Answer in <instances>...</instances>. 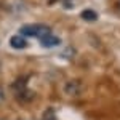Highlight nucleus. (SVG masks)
<instances>
[{
    "label": "nucleus",
    "mask_w": 120,
    "mask_h": 120,
    "mask_svg": "<svg viewBox=\"0 0 120 120\" xmlns=\"http://www.w3.org/2000/svg\"><path fill=\"white\" fill-rule=\"evenodd\" d=\"M21 35H27V37H35V38H43L51 34V29L48 26H24L19 30Z\"/></svg>",
    "instance_id": "nucleus-1"
},
{
    "label": "nucleus",
    "mask_w": 120,
    "mask_h": 120,
    "mask_svg": "<svg viewBox=\"0 0 120 120\" xmlns=\"http://www.w3.org/2000/svg\"><path fill=\"white\" fill-rule=\"evenodd\" d=\"M13 91L16 93L18 98H24V94H27V80L26 79H18L13 83Z\"/></svg>",
    "instance_id": "nucleus-2"
},
{
    "label": "nucleus",
    "mask_w": 120,
    "mask_h": 120,
    "mask_svg": "<svg viewBox=\"0 0 120 120\" xmlns=\"http://www.w3.org/2000/svg\"><path fill=\"white\" fill-rule=\"evenodd\" d=\"M10 45H11V48H15V50H22L24 46L27 45V40H26L24 35L18 34V35H13V37L10 38Z\"/></svg>",
    "instance_id": "nucleus-3"
},
{
    "label": "nucleus",
    "mask_w": 120,
    "mask_h": 120,
    "mask_svg": "<svg viewBox=\"0 0 120 120\" xmlns=\"http://www.w3.org/2000/svg\"><path fill=\"white\" fill-rule=\"evenodd\" d=\"M40 43L43 46H55V45H59V38L53 35V34H50V35H46V37L40 38Z\"/></svg>",
    "instance_id": "nucleus-4"
},
{
    "label": "nucleus",
    "mask_w": 120,
    "mask_h": 120,
    "mask_svg": "<svg viewBox=\"0 0 120 120\" xmlns=\"http://www.w3.org/2000/svg\"><path fill=\"white\" fill-rule=\"evenodd\" d=\"M82 19H85V21H96L98 19V15L93 11V10H83L82 11Z\"/></svg>",
    "instance_id": "nucleus-5"
},
{
    "label": "nucleus",
    "mask_w": 120,
    "mask_h": 120,
    "mask_svg": "<svg viewBox=\"0 0 120 120\" xmlns=\"http://www.w3.org/2000/svg\"><path fill=\"white\" fill-rule=\"evenodd\" d=\"M43 120H55V111L48 109V111L45 112V115H43Z\"/></svg>",
    "instance_id": "nucleus-6"
},
{
    "label": "nucleus",
    "mask_w": 120,
    "mask_h": 120,
    "mask_svg": "<svg viewBox=\"0 0 120 120\" xmlns=\"http://www.w3.org/2000/svg\"><path fill=\"white\" fill-rule=\"evenodd\" d=\"M3 101H5V93H3V90L0 88V104H2Z\"/></svg>",
    "instance_id": "nucleus-7"
},
{
    "label": "nucleus",
    "mask_w": 120,
    "mask_h": 120,
    "mask_svg": "<svg viewBox=\"0 0 120 120\" xmlns=\"http://www.w3.org/2000/svg\"><path fill=\"white\" fill-rule=\"evenodd\" d=\"M119 7H120V0H119Z\"/></svg>",
    "instance_id": "nucleus-8"
}]
</instances>
